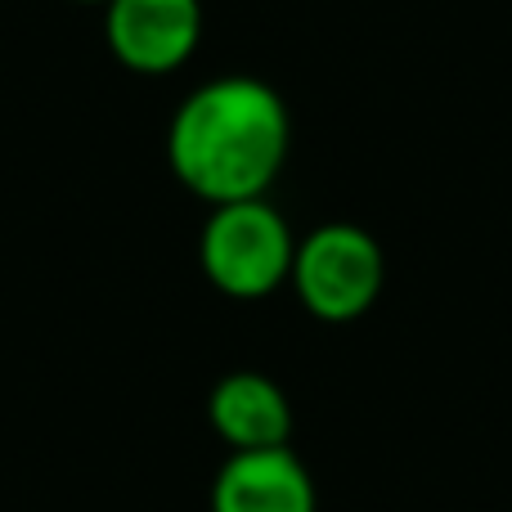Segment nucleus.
I'll return each mask as SVG.
<instances>
[{
  "mask_svg": "<svg viewBox=\"0 0 512 512\" xmlns=\"http://www.w3.org/2000/svg\"><path fill=\"white\" fill-rule=\"evenodd\" d=\"M288 140V108L265 81L221 77L176 108L167 158L180 185L221 207L261 198L288 158Z\"/></svg>",
  "mask_w": 512,
  "mask_h": 512,
  "instance_id": "f257e3e1",
  "label": "nucleus"
},
{
  "mask_svg": "<svg viewBox=\"0 0 512 512\" xmlns=\"http://www.w3.org/2000/svg\"><path fill=\"white\" fill-rule=\"evenodd\" d=\"M203 270L225 297L256 301L270 297L283 279H292V234L288 221L274 212L265 198H243V203H221L207 221L203 243Z\"/></svg>",
  "mask_w": 512,
  "mask_h": 512,
  "instance_id": "f03ea898",
  "label": "nucleus"
},
{
  "mask_svg": "<svg viewBox=\"0 0 512 512\" xmlns=\"http://www.w3.org/2000/svg\"><path fill=\"white\" fill-rule=\"evenodd\" d=\"M292 283L319 319H355L382 292V252L360 225H319L292 256Z\"/></svg>",
  "mask_w": 512,
  "mask_h": 512,
  "instance_id": "7ed1b4c3",
  "label": "nucleus"
},
{
  "mask_svg": "<svg viewBox=\"0 0 512 512\" xmlns=\"http://www.w3.org/2000/svg\"><path fill=\"white\" fill-rule=\"evenodd\" d=\"M108 50L131 72H176L203 36L198 0H108Z\"/></svg>",
  "mask_w": 512,
  "mask_h": 512,
  "instance_id": "20e7f679",
  "label": "nucleus"
},
{
  "mask_svg": "<svg viewBox=\"0 0 512 512\" xmlns=\"http://www.w3.org/2000/svg\"><path fill=\"white\" fill-rule=\"evenodd\" d=\"M212 512H315V486L288 445L234 450L216 477Z\"/></svg>",
  "mask_w": 512,
  "mask_h": 512,
  "instance_id": "39448f33",
  "label": "nucleus"
},
{
  "mask_svg": "<svg viewBox=\"0 0 512 512\" xmlns=\"http://www.w3.org/2000/svg\"><path fill=\"white\" fill-rule=\"evenodd\" d=\"M207 414L234 450H279L292 436L288 400L261 373H230L225 382H216Z\"/></svg>",
  "mask_w": 512,
  "mask_h": 512,
  "instance_id": "423d86ee",
  "label": "nucleus"
},
{
  "mask_svg": "<svg viewBox=\"0 0 512 512\" xmlns=\"http://www.w3.org/2000/svg\"><path fill=\"white\" fill-rule=\"evenodd\" d=\"M81 5H108V0H81Z\"/></svg>",
  "mask_w": 512,
  "mask_h": 512,
  "instance_id": "0eeeda50",
  "label": "nucleus"
}]
</instances>
